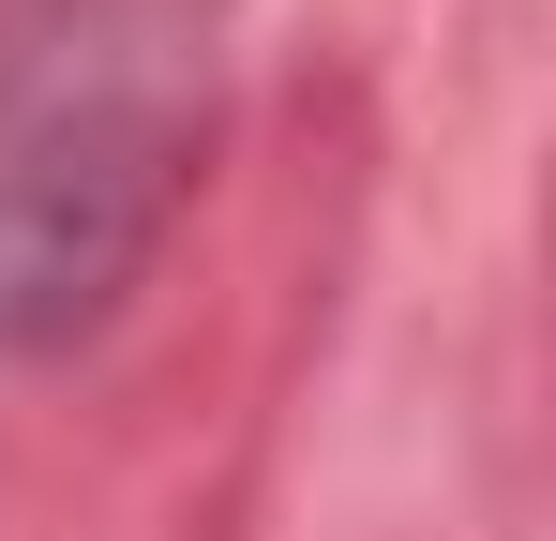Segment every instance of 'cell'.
<instances>
[{"label": "cell", "instance_id": "6da1fadb", "mask_svg": "<svg viewBox=\"0 0 556 541\" xmlns=\"http://www.w3.org/2000/svg\"><path fill=\"white\" fill-rule=\"evenodd\" d=\"M211 151L195 0H46L0 30V361H46L136 301Z\"/></svg>", "mask_w": 556, "mask_h": 541}]
</instances>
